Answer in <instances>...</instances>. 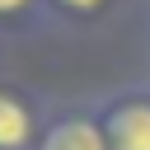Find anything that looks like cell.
<instances>
[{"label":"cell","mask_w":150,"mask_h":150,"mask_svg":"<svg viewBox=\"0 0 150 150\" xmlns=\"http://www.w3.org/2000/svg\"><path fill=\"white\" fill-rule=\"evenodd\" d=\"M122 0H47V14L56 28H94L108 14H117Z\"/></svg>","instance_id":"obj_5"},{"label":"cell","mask_w":150,"mask_h":150,"mask_svg":"<svg viewBox=\"0 0 150 150\" xmlns=\"http://www.w3.org/2000/svg\"><path fill=\"white\" fill-rule=\"evenodd\" d=\"M145 80H150V70H145Z\"/></svg>","instance_id":"obj_7"},{"label":"cell","mask_w":150,"mask_h":150,"mask_svg":"<svg viewBox=\"0 0 150 150\" xmlns=\"http://www.w3.org/2000/svg\"><path fill=\"white\" fill-rule=\"evenodd\" d=\"M38 150H112L108 136H103V122L94 112V98L52 103V117H47V131H42Z\"/></svg>","instance_id":"obj_3"},{"label":"cell","mask_w":150,"mask_h":150,"mask_svg":"<svg viewBox=\"0 0 150 150\" xmlns=\"http://www.w3.org/2000/svg\"><path fill=\"white\" fill-rule=\"evenodd\" d=\"M103 136L112 150H150V80L117 84L94 98Z\"/></svg>","instance_id":"obj_1"},{"label":"cell","mask_w":150,"mask_h":150,"mask_svg":"<svg viewBox=\"0 0 150 150\" xmlns=\"http://www.w3.org/2000/svg\"><path fill=\"white\" fill-rule=\"evenodd\" d=\"M52 103L14 80H0V150H38Z\"/></svg>","instance_id":"obj_2"},{"label":"cell","mask_w":150,"mask_h":150,"mask_svg":"<svg viewBox=\"0 0 150 150\" xmlns=\"http://www.w3.org/2000/svg\"><path fill=\"white\" fill-rule=\"evenodd\" d=\"M52 14H47V0H0V38L5 42H19V38H38V33H52Z\"/></svg>","instance_id":"obj_4"},{"label":"cell","mask_w":150,"mask_h":150,"mask_svg":"<svg viewBox=\"0 0 150 150\" xmlns=\"http://www.w3.org/2000/svg\"><path fill=\"white\" fill-rule=\"evenodd\" d=\"M0 66H5V38H0Z\"/></svg>","instance_id":"obj_6"}]
</instances>
